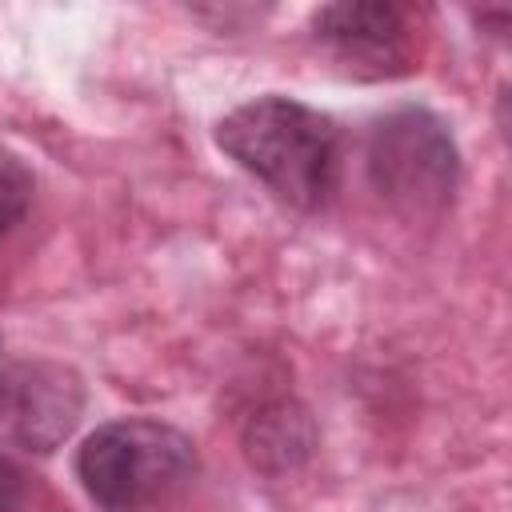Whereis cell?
I'll return each instance as SVG.
<instances>
[{
	"mask_svg": "<svg viewBox=\"0 0 512 512\" xmlns=\"http://www.w3.org/2000/svg\"><path fill=\"white\" fill-rule=\"evenodd\" d=\"M216 144L292 208H324L340 176L336 124L288 96H256L216 124Z\"/></svg>",
	"mask_w": 512,
	"mask_h": 512,
	"instance_id": "6da1fadb",
	"label": "cell"
},
{
	"mask_svg": "<svg viewBox=\"0 0 512 512\" xmlns=\"http://www.w3.org/2000/svg\"><path fill=\"white\" fill-rule=\"evenodd\" d=\"M196 472L192 440L160 420H112L100 424L80 456L76 476L88 496L108 512H144L180 492Z\"/></svg>",
	"mask_w": 512,
	"mask_h": 512,
	"instance_id": "7a4b0ae2",
	"label": "cell"
},
{
	"mask_svg": "<svg viewBox=\"0 0 512 512\" xmlns=\"http://www.w3.org/2000/svg\"><path fill=\"white\" fill-rule=\"evenodd\" d=\"M456 144L424 108H396L368 136V176L404 216H436L456 188Z\"/></svg>",
	"mask_w": 512,
	"mask_h": 512,
	"instance_id": "3957f363",
	"label": "cell"
},
{
	"mask_svg": "<svg viewBox=\"0 0 512 512\" xmlns=\"http://www.w3.org/2000/svg\"><path fill=\"white\" fill-rule=\"evenodd\" d=\"M84 404V388L76 372L64 364L20 360L0 368V436L24 448H52L60 444Z\"/></svg>",
	"mask_w": 512,
	"mask_h": 512,
	"instance_id": "277c9868",
	"label": "cell"
},
{
	"mask_svg": "<svg viewBox=\"0 0 512 512\" xmlns=\"http://www.w3.org/2000/svg\"><path fill=\"white\" fill-rule=\"evenodd\" d=\"M312 24L348 68L384 76L408 60V24L396 4H328Z\"/></svg>",
	"mask_w": 512,
	"mask_h": 512,
	"instance_id": "5b68a950",
	"label": "cell"
},
{
	"mask_svg": "<svg viewBox=\"0 0 512 512\" xmlns=\"http://www.w3.org/2000/svg\"><path fill=\"white\" fill-rule=\"evenodd\" d=\"M28 200H32V172L12 148L0 144V236L24 216Z\"/></svg>",
	"mask_w": 512,
	"mask_h": 512,
	"instance_id": "8992f818",
	"label": "cell"
},
{
	"mask_svg": "<svg viewBox=\"0 0 512 512\" xmlns=\"http://www.w3.org/2000/svg\"><path fill=\"white\" fill-rule=\"evenodd\" d=\"M24 500V476L20 468L0 452V512H16Z\"/></svg>",
	"mask_w": 512,
	"mask_h": 512,
	"instance_id": "52a82bcc",
	"label": "cell"
}]
</instances>
